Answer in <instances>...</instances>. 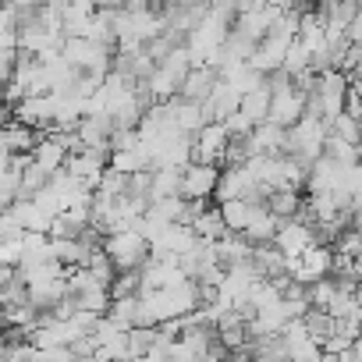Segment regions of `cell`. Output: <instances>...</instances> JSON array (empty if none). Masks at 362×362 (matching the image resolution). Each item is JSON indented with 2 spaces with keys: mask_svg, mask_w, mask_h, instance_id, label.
I'll use <instances>...</instances> for the list:
<instances>
[{
  "mask_svg": "<svg viewBox=\"0 0 362 362\" xmlns=\"http://www.w3.org/2000/svg\"><path fill=\"white\" fill-rule=\"evenodd\" d=\"M61 54H64V61L75 64L82 75H96V78H103V75L114 68V47L96 43V40H86V36H64Z\"/></svg>",
  "mask_w": 362,
  "mask_h": 362,
  "instance_id": "1",
  "label": "cell"
},
{
  "mask_svg": "<svg viewBox=\"0 0 362 362\" xmlns=\"http://www.w3.org/2000/svg\"><path fill=\"white\" fill-rule=\"evenodd\" d=\"M103 252L110 256L114 270H139L146 259H149V242L139 235V231H114V235H103Z\"/></svg>",
  "mask_w": 362,
  "mask_h": 362,
  "instance_id": "2",
  "label": "cell"
},
{
  "mask_svg": "<svg viewBox=\"0 0 362 362\" xmlns=\"http://www.w3.org/2000/svg\"><path fill=\"white\" fill-rule=\"evenodd\" d=\"M217 181H221V167L217 163L192 160V163H185V170H181V196L206 203L217 192Z\"/></svg>",
  "mask_w": 362,
  "mask_h": 362,
  "instance_id": "3",
  "label": "cell"
},
{
  "mask_svg": "<svg viewBox=\"0 0 362 362\" xmlns=\"http://www.w3.org/2000/svg\"><path fill=\"white\" fill-rule=\"evenodd\" d=\"M110 167V149H82V153H71L68 156V174H75L86 189H93L96 192V185H100V177H103V170Z\"/></svg>",
  "mask_w": 362,
  "mask_h": 362,
  "instance_id": "4",
  "label": "cell"
},
{
  "mask_svg": "<svg viewBox=\"0 0 362 362\" xmlns=\"http://www.w3.org/2000/svg\"><path fill=\"white\" fill-rule=\"evenodd\" d=\"M302 114H305V93L302 89L288 86V89H274L270 93V114H267L270 124L291 128V124L302 121Z\"/></svg>",
  "mask_w": 362,
  "mask_h": 362,
  "instance_id": "5",
  "label": "cell"
},
{
  "mask_svg": "<svg viewBox=\"0 0 362 362\" xmlns=\"http://www.w3.org/2000/svg\"><path fill=\"white\" fill-rule=\"evenodd\" d=\"M274 245H277L288 259H298L309 245H316V228L305 224L302 217L281 221V228H277V235H274Z\"/></svg>",
  "mask_w": 362,
  "mask_h": 362,
  "instance_id": "6",
  "label": "cell"
},
{
  "mask_svg": "<svg viewBox=\"0 0 362 362\" xmlns=\"http://www.w3.org/2000/svg\"><path fill=\"white\" fill-rule=\"evenodd\" d=\"M228 142H231V135H228L224 121H210V124H203V128L192 135V160L217 163V160H224Z\"/></svg>",
  "mask_w": 362,
  "mask_h": 362,
  "instance_id": "7",
  "label": "cell"
},
{
  "mask_svg": "<svg viewBox=\"0 0 362 362\" xmlns=\"http://www.w3.org/2000/svg\"><path fill=\"white\" fill-rule=\"evenodd\" d=\"M11 117H15L18 124L33 128V132H47V128H54V100H50V93L18 100V103L11 107Z\"/></svg>",
  "mask_w": 362,
  "mask_h": 362,
  "instance_id": "8",
  "label": "cell"
},
{
  "mask_svg": "<svg viewBox=\"0 0 362 362\" xmlns=\"http://www.w3.org/2000/svg\"><path fill=\"white\" fill-rule=\"evenodd\" d=\"M242 107V93L231 86V82H224V78H217V86H214V93L206 96V103H203V114H206V124L210 121H228L235 110Z\"/></svg>",
  "mask_w": 362,
  "mask_h": 362,
  "instance_id": "9",
  "label": "cell"
},
{
  "mask_svg": "<svg viewBox=\"0 0 362 362\" xmlns=\"http://www.w3.org/2000/svg\"><path fill=\"white\" fill-rule=\"evenodd\" d=\"M217 78H221V71L217 68H210V64H196L189 75H185V82H181V89H177V96L181 100H189V103H206V96L214 93V86H217Z\"/></svg>",
  "mask_w": 362,
  "mask_h": 362,
  "instance_id": "10",
  "label": "cell"
},
{
  "mask_svg": "<svg viewBox=\"0 0 362 362\" xmlns=\"http://www.w3.org/2000/svg\"><path fill=\"white\" fill-rule=\"evenodd\" d=\"M199 245V238H196V231H192V224H167L163 231H160V238L149 245L153 252H170V256H185V252H192Z\"/></svg>",
  "mask_w": 362,
  "mask_h": 362,
  "instance_id": "11",
  "label": "cell"
},
{
  "mask_svg": "<svg viewBox=\"0 0 362 362\" xmlns=\"http://www.w3.org/2000/svg\"><path fill=\"white\" fill-rule=\"evenodd\" d=\"M217 256H221L224 270L242 267V263H252V242H249L245 235H231V231H228V235L217 242Z\"/></svg>",
  "mask_w": 362,
  "mask_h": 362,
  "instance_id": "12",
  "label": "cell"
},
{
  "mask_svg": "<svg viewBox=\"0 0 362 362\" xmlns=\"http://www.w3.org/2000/svg\"><path fill=\"white\" fill-rule=\"evenodd\" d=\"M277 228H281V221L270 214V206H267V203H259V206H256V214H252V221H249V228H245L242 235H245L252 245H263V242H274Z\"/></svg>",
  "mask_w": 362,
  "mask_h": 362,
  "instance_id": "13",
  "label": "cell"
},
{
  "mask_svg": "<svg viewBox=\"0 0 362 362\" xmlns=\"http://www.w3.org/2000/svg\"><path fill=\"white\" fill-rule=\"evenodd\" d=\"M256 206H259V203H252V199H231V203H221L217 210H221V217H224L228 231H231V235H242V231L249 228V221H252Z\"/></svg>",
  "mask_w": 362,
  "mask_h": 362,
  "instance_id": "14",
  "label": "cell"
},
{
  "mask_svg": "<svg viewBox=\"0 0 362 362\" xmlns=\"http://www.w3.org/2000/svg\"><path fill=\"white\" fill-rule=\"evenodd\" d=\"M192 231H196V238H203V242H221V238L228 235V224H224L221 210H210V206H206V210L196 214Z\"/></svg>",
  "mask_w": 362,
  "mask_h": 362,
  "instance_id": "15",
  "label": "cell"
},
{
  "mask_svg": "<svg viewBox=\"0 0 362 362\" xmlns=\"http://www.w3.org/2000/svg\"><path fill=\"white\" fill-rule=\"evenodd\" d=\"M252 124H263L267 121V114H270V86L263 82L259 89H252V93H245L242 96V107H238Z\"/></svg>",
  "mask_w": 362,
  "mask_h": 362,
  "instance_id": "16",
  "label": "cell"
},
{
  "mask_svg": "<svg viewBox=\"0 0 362 362\" xmlns=\"http://www.w3.org/2000/svg\"><path fill=\"white\" fill-rule=\"evenodd\" d=\"M267 206H270V214L277 221H291V217L302 214V196L295 189H281V192H270L267 196Z\"/></svg>",
  "mask_w": 362,
  "mask_h": 362,
  "instance_id": "17",
  "label": "cell"
},
{
  "mask_svg": "<svg viewBox=\"0 0 362 362\" xmlns=\"http://www.w3.org/2000/svg\"><path fill=\"white\" fill-rule=\"evenodd\" d=\"M181 170L185 167H153V199L181 196Z\"/></svg>",
  "mask_w": 362,
  "mask_h": 362,
  "instance_id": "18",
  "label": "cell"
},
{
  "mask_svg": "<svg viewBox=\"0 0 362 362\" xmlns=\"http://www.w3.org/2000/svg\"><path fill=\"white\" fill-rule=\"evenodd\" d=\"M302 327H305V334H309L316 344H323V341L334 334V316L323 313V309H309V313L302 316Z\"/></svg>",
  "mask_w": 362,
  "mask_h": 362,
  "instance_id": "19",
  "label": "cell"
},
{
  "mask_svg": "<svg viewBox=\"0 0 362 362\" xmlns=\"http://www.w3.org/2000/svg\"><path fill=\"white\" fill-rule=\"evenodd\" d=\"M139 295H142L139 270H117L110 281V298H139Z\"/></svg>",
  "mask_w": 362,
  "mask_h": 362,
  "instance_id": "20",
  "label": "cell"
},
{
  "mask_svg": "<svg viewBox=\"0 0 362 362\" xmlns=\"http://www.w3.org/2000/svg\"><path fill=\"white\" fill-rule=\"evenodd\" d=\"M107 316H110L117 327H124V330L139 327V298H110Z\"/></svg>",
  "mask_w": 362,
  "mask_h": 362,
  "instance_id": "21",
  "label": "cell"
},
{
  "mask_svg": "<svg viewBox=\"0 0 362 362\" xmlns=\"http://www.w3.org/2000/svg\"><path fill=\"white\" fill-rule=\"evenodd\" d=\"M22 199V170L11 167L0 174V210H11Z\"/></svg>",
  "mask_w": 362,
  "mask_h": 362,
  "instance_id": "22",
  "label": "cell"
},
{
  "mask_svg": "<svg viewBox=\"0 0 362 362\" xmlns=\"http://www.w3.org/2000/svg\"><path fill=\"white\" fill-rule=\"evenodd\" d=\"M334 295H337V281H334V277H320V281H313V284L305 288L309 305H313V309H323V313L330 309Z\"/></svg>",
  "mask_w": 362,
  "mask_h": 362,
  "instance_id": "23",
  "label": "cell"
},
{
  "mask_svg": "<svg viewBox=\"0 0 362 362\" xmlns=\"http://www.w3.org/2000/svg\"><path fill=\"white\" fill-rule=\"evenodd\" d=\"M156 341H160V330L156 327H132L128 330V351H132V358L149 355L156 348Z\"/></svg>",
  "mask_w": 362,
  "mask_h": 362,
  "instance_id": "24",
  "label": "cell"
},
{
  "mask_svg": "<svg viewBox=\"0 0 362 362\" xmlns=\"http://www.w3.org/2000/svg\"><path fill=\"white\" fill-rule=\"evenodd\" d=\"M323 156H330L334 163H355V160H362V156H358V146H355V142H344V139H337V135H327Z\"/></svg>",
  "mask_w": 362,
  "mask_h": 362,
  "instance_id": "25",
  "label": "cell"
},
{
  "mask_svg": "<svg viewBox=\"0 0 362 362\" xmlns=\"http://www.w3.org/2000/svg\"><path fill=\"white\" fill-rule=\"evenodd\" d=\"M128 185H132V174L107 167L103 177H100V185H96V192L100 196H128Z\"/></svg>",
  "mask_w": 362,
  "mask_h": 362,
  "instance_id": "26",
  "label": "cell"
},
{
  "mask_svg": "<svg viewBox=\"0 0 362 362\" xmlns=\"http://www.w3.org/2000/svg\"><path fill=\"white\" fill-rule=\"evenodd\" d=\"M330 135H337V139H344V142H355V146H358V142H362V124L341 110L337 117H330Z\"/></svg>",
  "mask_w": 362,
  "mask_h": 362,
  "instance_id": "27",
  "label": "cell"
},
{
  "mask_svg": "<svg viewBox=\"0 0 362 362\" xmlns=\"http://www.w3.org/2000/svg\"><path fill=\"white\" fill-rule=\"evenodd\" d=\"M25 231H22V224L15 221V214L11 210H0V242H15V238H22Z\"/></svg>",
  "mask_w": 362,
  "mask_h": 362,
  "instance_id": "28",
  "label": "cell"
},
{
  "mask_svg": "<svg viewBox=\"0 0 362 362\" xmlns=\"http://www.w3.org/2000/svg\"><path fill=\"white\" fill-rule=\"evenodd\" d=\"M40 362H75V351L71 348H40Z\"/></svg>",
  "mask_w": 362,
  "mask_h": 362,
  "instance_id": "29",
  "label": "cell"
},
{
  "mask_svg": "<svg viewBox=\"0 0 362 362\" xmlns=\"http://www.w3.org/2000/svg\"><path fill=\"white\" fill-rule=\"evenodd\" d=\"M348 43H351V47H362V8L355 11V18H351V25H348Z\"/></svg>",
  "mask_w": 362,
  "mask_h": 362,
  "instance_id": "30",
  "label": "cell"
},
{
  "mask_svg": "<svg viewBox=\"0 0 362 362\" xmlns=\"http://www.w3.org/2000/svg\"><path fill=\"white\" fill-rule=\"evenodd\" d=\"M4 327H8V323H4V309H0V334H4Z\"/></svg>",
  "mask_w": 362,
  "mask_h": 362,
  "instance_id": "31",
  "label": "cell"
},
{
  "mask_svg": "<svg viewBox=\"0 0 362 362\" xmlns=\"http://www.w3.org/2000/svg\"><path fill=\"white\" fill-rule=\"evenodd\" d=\"M4 114H8V110H4V103H0V124H4Z\"/></svg>",
  "mask_w": 362,
  "mask_h": 362,
  "instance_id": "32",
  "label": "cell"
},
{
  "mask_svg": "<svg viewBox=\"0 0 362 362\" xmlns=\"http://www.w3.org/2000/svg\"><path fill=\"white\" fill-rule=\"evenodd\" d=\"M0 362H4V355H0Z\"/></svg>",
  "mask_w": 362,
  "mask_h": 362,
  "instance_id": "33",
  "label": "cell"
}]
</instances>
